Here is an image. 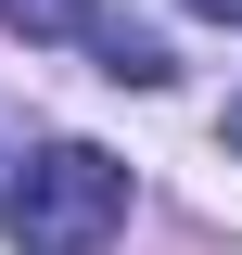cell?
<instances>
[{"label":"cell","mask_w":242,"mask_h":255,"mask_svg":"<svg viewBox=\"0 0 242 255\" xmlns=\"http://www.w3.org/2000/svg\"><path fill=\"white\" fill-rule=\"evenodd\" d=\"M0 230H13L26 255H102V243L127 230V166L102 153V140H51V153L13 179Z\"/></svg>","instance_id":"6da1fadb"},{"label":"cell","mask_w":242,"mask_h":255,"mask_svg":"<svg viewBox=\"0 0 242 255\" xmlns=\"http://www.w3.org/2000/svg\"><path fill=\"white\" fill-rule=\"evenodd\" d=\"M179 13H204V26H242V0H179Z\"/></svg>","instance_id":"277c9868"},{"label":"cell","mask_w":242,"mask_h":255,"mask_svg":"<svg viewBox=\"0 0 242 255\" xmlns=\"http://www.w3.org/2000/svg\"><path fill=\"white\" fill-rule=\"evenodd\" d=\"M102 77H115V90H166L179 64H166V38H153V26H102Z\"/></svg>","instance_id":"7a4b0ae2"},{"label":"cell","mask_w":242,"mask_h":255,"mask_svg":"<svg viewBox=\"0 0 242 255\" xmlns=\"http://www.w3.org/2000/svg\"><path fill=\"white\" fill-rule=\"evenodd\" d=\"M230 153H242V102H230Z\"/></svg>","instance_id":"5b68a950"},{"label":"cell","mask_w":242,"mask_h":255,"mask_svg":"<svg viewBox=\"0 0 242 255\" xmlns=\"http://www.w3.org/2000/svg\"><path fill=\"white\" fill-rule=\"evenodd\" d=\"M13 38H90V0H0Z\"/></svg>","instance_id":"3957f363"}]
</instances>
